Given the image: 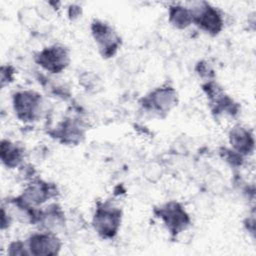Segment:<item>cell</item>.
I'll return each instance as SVG.
<instances>
[{
  "label": "cell",
  "instance_id": "cell-1",
  "mask_svg": "<svg viewBox=\"0 0 256 256\" xmlns=\"http://www.w3.org/2000/svg\"><path fill=\"white\" fill-rule=\"evenodd\" d=\"M12 106L16 117L23 122L36 121L44 111V101L41 95L32 90L15 92L12 96Z\"/></svg>",
  "mask_w": 256,
  "mask_h": 256
},
{
  "label": "cell",
  "instance_id": "cell-2",
  "mask_svg": "<svg viewBox=\"0 0 256 256\" xmlns=\"http://www.w3.org/2000/svg\"><path fill=\"white\" fill-rule=\"evenodd\" d=\"M122 212L110 203L100 204L93 215L92 225L95 231L103 238H113L121 225Z\"/></svg>",
  "mask_w": 256,
  "mask_h": 256
},
{
  "label": "cell",
  "instance_id": "cell-3",
  "mask_svg": "<svg viewBox=\"0 0 256 256\" xmlns=\"http://www.w3.org/2000/svg\"><path fill=\"white\" fill-rule=\"evenodd\" d=\"M157 217L167 230L174 236L184 232L190 225V217L184 207L176 201H169L161 205L156 211Z\"/></svg>",
  "mask_w": 256,
  "mask_h": 256
},
{
  "label": "cell",
  "instance_id": "cell-4",
  "mask_svg": "<svg viewBox=\"0 0 256 256\" xmlns=\"http://www.w3.org/2000/svg\"><path fill=\"white\" fill-rule=\"evenodd\" d=\"M195 23L202 31L217 35L223 29V17L221 13L207 2H196L189 7Z\"/></svg>",
  "mask_w": 256,
  "mask_h": 256
},
{
  "label": "cell",
  "instance_id": "cell-5",
  "mask_svg": "<svg viewBox=\"0 0 256 256\" xmlns=\"http://www.w3.org/2000/svg\"><path fill=\"white\" fill-rule=\"evenodd\" d=\"M35 62L45 71L51 74H59L70 63L69 50L59 44L45 47L35 55Z\"/></svg>",
  "mask_w": 256,
  "mask_h": 256
},
{
  "label": "cell",
  "instance_id": "cell-6",
  "mask_svg": "<svg viewBox=\"0 0 256 256\" xmlns=\"http://www.w3.org/2000/svg\"><path fill=\"white\" fill-rule=\"evenodd\" d=\"M91 31L100 54L104 58L113 57L121 45V39L116 31L109 24L100 20L92 22Z\"/></svg>",
  "mask_w": 256,
  "mask_h": 256
},
{
  "label": "cell",
  "instance_id": "cell-7",
  "mask_svg": "<svg viewBox=\"0 0 256 256\" xmlns=\"http://www.w3.org/2000/svg\"><path fill=\"white\" fill-rule=\"evenodd\" d=\"M25 242L29 254L34 256L57 255L62 247V242L56 233L43 230L31 234Z\"/></svg>",
  "mask_w": 256,
  "mask_h": 256
},
{
  "label": "cell",
  "instance_id": "cell-8",
  "mask_svg": "<svg viewBox=\"0 0 256 256\" xmlns=\"http://www.w3.org/2000/svg\"><path fill=\"white\" fill-rule=\"evenodd\" d=\"M142 100V105L146 110L163 114L168 113L177 105V93L173 87L162 86L151 91Z\"/></svg>",
  "mask_w": 256,
  "mask_h": 256
},
{
  "label": "cell",
  "instance_id": "cell-9",
  "mask_svg": "<svg viewBox=\"0 0 256 256\" xmlns=\"http://www.w3.org/2000/svg\"><path fill=\"white\" fill-rule=\"evenodd\" d=\"M57 187L49 182L40 179H33L26 184L23 192L18 196L26 204L37 207L55 197Z\"/></svg>",
  "mask_w": 256,
  "mask_h": 256
},
{
  "label": "cell",
  "instance_id": "cell-10",
  "mask_svg": "<svg viewBox=\"0 0 256 256\" xmlns=\"http://www.w3.org/2000/svg\"><path fill=\"white\" fill-rule=\"evenodd\" d=\"M229 143L231 149L242 156H248L254 151V136L252 132L245 126L235 125L231 127L229 134Z\"/></svg>",
  "mask_w": 256,
  "mask_h": 256
},
{
  "label": "cell",
  "instance_id": "cell-11",
  "mask_svg": "<svg viewBox=\"0 0 256 256\" xmlns=\"http://www.w3.org/2000/svg\"><path fill=\"white\" fill-rule=\"evenodd\" d=\"M38 224L41 225L43 231L57 233L66 224L65 213L56 203L47 205L44 209H40Z\"/></svg>",
  "mask_w": 256,
  "mask_h": 256
},
{
  "label": "cell",
  "instance_id": "cell-12",
  "mask_svg": "<svg viewBox=\"0 0 256 256\" xmlns=\"http://www.w3.org/2000/svg\"><path fill=\"white\" fill-rule=\"evenodd\" d=\"M0 158L2 164L7 168H17L22 164L24 159V149L8 139H2L0 144Z\"/></svg>",
  "mask_w": 256,
  "mask_h": 256
},
{
  "label": "cell",
  "instance_id": "cell-13",
  "mask_svg": "<svg viewBox=\"0 0 256 256\" xmlns=\"http://www.w3.org/2000/svg\"><path fill=\"white\" fill-rule=\"evenodd\" d=\"M56 137L66 144H75L81 141L83 137L82 125L80 122L72 118L66 119L59 124L55 132Z\"/></svg>",
  "mask_w": 256,
  "mask_h": 256
},
{
  "label": "cell",
  "instance_id": "cell-14",
  "mask_svg": "<svg viewBox=\"0 0 256 256\" xmlns=\"http://www.w3.org/2000/svg\"><path fill=\"white\" fill-rule=\"evenodd\" d=\"M168 19L170 24L177 29H186L193 23V16L190 8L179 4L169 6Z\"/></svg>",
  "mask_w": 256,
  "mask_h": 256
},
{
  "label": "cell",
  "instance_id": "cell-15",
  "mask_svg": "<svg viewBox=\"0 0 256 256\" xmlns=\"http://www.w3.org/2000/svg\"><path fill=\"white\" fill-rule=\"evenodd\" d=\"M7 254L10 256H28L29 251L26 242L16 240L11 242L7 247Z\"/></svg>",
  "mask_w": 256,
  "mask_h": 256
},
{
  "label": "cell",
  "instance_id": "cell-16",
  "mask_svg": "<svg viewBox=\"0 0 256 256\" xmlns=\"http://www.w3.org/2000/svg\"><path fill=\"white\" fill-rule=\"evenodd\" d=\"M79 81L81 82L83 87L93 91H96V89L100 85V79L98 78V76L91 72H86L83 75H81V77L79 78Z\"/></svg>",
  "mask_w": 256,
  "mask_h": 256
},
{
  "label": "cell",
  "instance_id": "cell-17",
  "mask_svg": "<svg viewBox=\"0 0 256 256\" xmlns=\"http://www.w3.org/2000/svg\"><path fill=\"white\" fill-rule=\"evenodd\" d=\"M14 69L11 66H2L1 67V86L4 87L6 84H9L13 81Z\"/></svg>",
  "mask_w": 256,
  "mask_h": 256
},
{
  "label": "cell",
  "instance_id": "cell-18",
  "mask_svg": "<svg viewBox=\"0 0 256 256\" xmlns=\"http://www.w3.org/2000/svg\"><path fill=\"white\" fill-rule=\"evenodd\" d=\"M13 221V216L10 211L3 205L1 209V230L4 231L8 229Z\"/></svg>",
  "mask_w": 256,
  "mask_h": 256
},
{
  "label": "cell",
  "instance_id": "cell-19",
  "mask_svg": "<svg viewBox=\"0 0 256 256\" xmlns=\"http://www.w3.org/2000/svg\"><path fill=\"white\" fill-rule=\"evenodd\" d=\"M197 73L199 74V76L201 77H206V78H210L211 74H212V69L209 67L207 62H199L197 64V68H196Z\"/></svg>",
  "mask_w": 256,
  "mask_h": 256
}]
</instances>
